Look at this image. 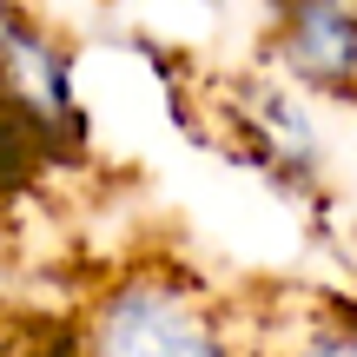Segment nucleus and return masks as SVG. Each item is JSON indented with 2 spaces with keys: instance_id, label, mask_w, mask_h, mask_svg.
<instances>
[{
  "instance_id": "nucleus-2",
  "label": "nucleus",
  "mask_w": 357,
  "mask_h": 357,
  "mask_svg": "<svg viewBox=\"0 0 357 357\" xmlns=\"http://www.w3.org/2000/svg\"><path fill=\"white\" fill-rule=\"evenodd\" d=\"M265 60L318 100H357V0H271Z\"/></svg>"
},
{
  "instance_id": "nucleus-3",
  "label": "nucleus",
  "mask_w": 357,
  "mask_h": 357,
  "mask_svg": "<svg viewBox=\"0 0 357 357\" xmlns=\"http://www.w3.org/2000/svg\"><path fill=\"white\" fill-rule=\"evenodd\" d=\"M0 106L20 113L40 139L79 132L73 60H66V47L20 7V0H0Z\"/></svg>"
},
{
  "instance_id": "nucleus-5",
  "label": "nucleus",
  "mask_w": 357,
  "mask_h": 357,
  "mask_svg": "<svg viewBox=\"0 0 357 357\" xmlns=\"http://www.w3.org/2000/svg\"><path fill=\"white\" fill-rule=\"evenodd\" d=\"M33 153H40V132L26 126L20 113H7V106H0V199H7V192L26 178Z\"/></svg>"
},
{
  "instance_id": "nucleus-1",
  "label": "nucleus",
  "mask_w": 357,
  "mask_h": 357,
  "mask_svg": "<svg viewBox=\"0 0 357 357\" xmlns=\"http://www.w3.org/2000/svg\"><path fill=\"white\" fill-rule=\"evenodd\" d=\"M73 344L100 357H218L238 337H231V311L199 271L126 265L86 298Z\"/></svg>"
},
{
  "instance_id": "nucleus-4",
  "label": "nucleus",
  "mask_w": 357,
  "mask_h": 357,
  "mask_svg": "<svg viewBox=\"0 0 357 357\" xmlns=\"http://www.w3.org/2000/svg\"><path fill=\"white\" fill-rule=\"evenodd\" d=\"M231 126H238L245 153L258 159L265 172L278 178H318V126H311V106H305V86H291V79H252V86L238 93V106H231Z\"/></svg>"
}]
</instances>
